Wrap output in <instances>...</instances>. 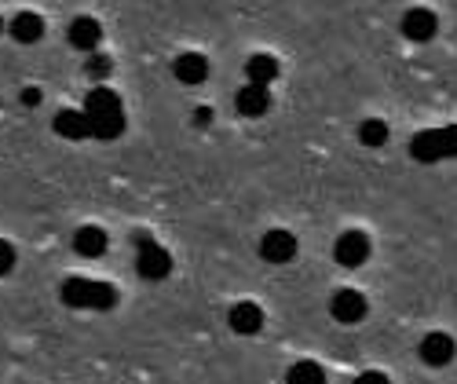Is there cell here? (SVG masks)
I'll return each instance as SVG.
<instances>
[{
    "mask_svg": "<svg viewBox=\"0 0 457 384\" xmlns=\"http://www.w3.org/2000/svg\"><path fill=\"white\" fill-rule=\"evenodd\" d=\"M85 118H88V129L96 139H118L125 132V106H121V96L110 92V88H92L85 96Z\"/></svg>",
    "mask_w": 457,
    "mask_h": 384,
    "instance_id": "1",
    "label": "cell"
},
{
    "mask_svg": "<svg viewBox=\"0 0 457 384\" xmlns=\"http://www.w3.org/2000/svg\"><path fill=\"white\" fill-rule=\"evenodd\" d=\"M66 307H78V312H110L118 307L121 293L113 289L110 282H96V279H81V275H70L59 289Z\"/></svg>",
    "mask_w": 457,
    "mask_h": 384,
    "instance_id": "2",
    "label": "cell"
},
{
    "mask_svg": "<svg viewBox=\"0 0 457 384\" xmlns=\"http://www.w3.org/2000/svg\"><path fill=\"white\" fill-rule=\"evenodd\" d=\"M410 158L421 162V165L453 162V158H457V125L413 132V139H410Z\"/></svg>",
    "mask_w": 457,
    "mask_h": 384,
    "instance_id": "3",
    "label": "cell"
},
{
    "mask_svg": "<svg viewBox=\"0 0 457 384\" xmlns=\"http://www.w3.org/2000/svg\"><path fill=\"white\" fill-rule=\"evenodd\" d=\"M136 271L146 279V282H165L172 275V256L165 246H158L154 238L139 235V246H136Z\"/></svg>",
    "mask_w": 457,
    "mask_h": 384,
    "instance_id": "4",
    "label": "cell"
},
{
    "mask_svg": "<svg viewBox=\"0 0 457 384\" xmlns=\"http://www.w3.org/2000/svg\"><path fill=\"white\" fill-rule=\"evenodd\" d=\"M417 355H421V363H425V366L443 370V366H450V363H453L457 344H453V337H450V333L432 330V333H425V337H421V344H417Z\"/></svg>",
    "mask_w": 457,
    "mask_h": 384,
    "instance_id": "5",
    "label": "cell"
},
{
    "mask_svg": "<svg viewBox=\"0 0 457 384\" xmlns=\"http://www.w3.org/2000/svg\"><path fill=\"white\" fill-rule=\"evenodd\" d=\"M370 238L362 235V230H340L337 242H333V260L340 267H362L370 260Z\"/></svg>",
    "mask_w": 457,
    "mask_h": 384,
    "instance_id": "6",
    "label": "cell"
},
{
    "mask_svg": "<svg viewBox=\"0 0 457 384\" xmlns=\"http://www.w3.org/2000/svg\"><path fill=\"white\" fill-rule=\"evenodd\" d=\"M366 312H370V304H366V296H362L359 289H337V293L329 296V315H333L340 326L362 322Z\"/></svg>",
    "mask_w": 457,
    "mask_h": 384,
    "instance_id": "7",
    "label": "cell"
},
{
    "mask_svg": "<svg viewBox=\"0 0 457 384\" xmlns=\"http://www.w3.org/2000/svg\"><path fill=\"white\" fill-rule=\"evenodd\" d=\"M296 235L293 230H282V227H275V230H268V235L260 238V256L268 260V263H275V267H282V263H289L293 256H296Z\"/></svg>",
    "mask_w": 457,
    "mask_h": 384,
    "instance_id": "8",
    "label": "cell"
},
{
    "mask_svg": "<svg viewBox=\"0 0 457 384\" xmlns=\"http://www.w3.org/2000/svg\"><path fill=\"white\" fill-rule=\"evenodd\" d=\"M403 37L406 41H413V45H428L432 37H436V29H439V19H436V12H428V8H410L406 15H403Z\"/></svg>",
    "mask_w": 457,
    "mask_h": 384,
    "instance_id": "9",
    "label": "cell"
},
{
    "mask_svg": "<svg viewBox=\"0 0 457 384\" xmlns=\"http://www.w3.org/2000/svg\"><path fill=\"white\" fill-rule=\"evenodd\" d=\"M227 322L238 337H256L263 330V307L256 300H238L231 312H227Z\"/></svg>",
    "mask_w": 457,
    "mask_h": 384,
    "instance_id": "10",
    "label": "cell"
},
{
    "mask_svg": "<svg viewBox=\"0 0 457 384\" xmlns=\"http://www.w3.org/2000/svg\"><path fill=\"white\" fill-rule=\"evenodd\" d=\"M282 77V66L275 55L268 52H256L245 59V85H256V88H271L275 81Z\"/></svg>",
    "mask_w": 457,
    "mask_h": 384,
    "instance_id": "11",
    "label": "cell"
},
{
    "mask_svg": "<svg viewBox=\"0 0 457 384\" xmlns=\"http://www.w3.org/2000/svg\"><path fill=\"white\" fill-rule=\"evenodd\" d=\"M106 249H110V235H106L103 227L88 223V227H78V230H73V253H78V256L96 260V256H103Z\"/></svg>",
    "mask_w": 457,
    "mask_h": 384,
    "instance_id": "12",
    "label": "cell"
},
{
    "mask_svg": "<svg viewBox=\"0 0 457 384\" xmlns=\"http://www.w3.org/2000/svg\"><path fill=\"white\" fill-rule=\"evenodd\" d=\"M99 41H103V26H99L96 19L81 15V19H73V22H70V45L78 48V52L96 55V52H99Z\"/></svg>",
    "mask_w": 457,
    "mask_h": 384,
    "instance_id": "13",
    "label": "cell"
},
{
    "mask_svg": "<svg viewBox=\"0 0 457 384\" xmlns=\"http://www.w3.org/2000/svg\"><path fill=\"white\" fill-rule=\"evenodd\" d=\"M172 73H176L179 85H202L209 77V59L202 52H183V55H176Z\"/></svg>",
    "mask_w": 457,
    "mask_h": 384,
    "instance_id": "14",
    "label": "cell"
},
{
    "mask_svg": "<svg viewBox=\"0 0 457 384\" xmlns=\"http://www.w3.org/2000/svg\"><path fill=\"white\" fill-rule=\"evenodd\" d=\"M235 106L242 118H263L271 110V88H256V85H242L235 96Z\"/></svg>",
    "mask_w": 457,
    "mask_h": 384,
    "instance_id": "15",
    "label": "cell"
},
{
    "mask_svg": "<svg viewBox=\"0 0 457 384\" xmlns=\"http://www.w3.org/2000/svg\"><path fill=\"white\" fill-rule=\"evenodd\" d=\"M52 129H55L62 139H88V136H92L85 110H59L55 121H52Z\"/></svg>",
    "mask_w": 457,
    "mask_h": 384,
    "instance_id": "16",
    "label": "cell"
},
{
    "mask_svg": "<svg viewBox=\"0 0 457 384\" xmlns=\"http://www.w3.org/2000/svg\"><path fill=\"white\" fill-rule=\"evenodd\" d=\"M8 29H12V37H15L19 45H37L45 37V19L37 15V12H19Z\"/></svg>",
    "mask_w": 457,
    "mask_h": 384,
    "instance_id": "17",
    "label": "cell"
},
{
    "mask_svg": "<svg viewBox=\"0 0 457 384\" xmlns=\"http://www.w3.org/2000/svg\"><path fill=\"white\" fill-rule=\"evenodd\" d=\"M286 384H326V370L312 359H300L286 370Z\"/></svg>",
    "mask_w": 457,
    "mask_h": 384,
    "instance_id": "18",
    "label": "cell"
},
{
    "mask_svg": "<svg viewBox=\"0 0 457 384\" xmlns=\"http://www.w3.org/2000/svg\"><path fill=\"white\" fill-rule=\"evenodd\" d=\"M359 143L362 146H385L388 143V125L380 121V118H366L359 125Z\"/></svg>",
    "mask_w": 457,
    "mask_h": 384,
    "instance_id": "19",
    "label": "cell"
},
{
    "mask_svg": "<svg viewBox=\"0 0 457 384\" xmlns=\"http://www.w3.org/2000/svg\"><path fill=\"white\" fill-rule=\"evenodd\" d=\"M85 73L92 77V81H106V77L113 73V59H110V55H103V52H96V55H88Z\"/></svg>",
    "mask_w": 457,
    "mask_h": 384,
    "instance_id": "20",
    "label": "cell"
},
{
    "mask_svg": "<svg viewBox=\"0 0 457 384\" xmlns=\"http://www.w3.org/2000/svg\"><path fill=\"white\" fill-rule=\"evenodd\" d=\"M12 267H15V246L0 238V279H4V275L12 271Z\"/></svg>",
    "mask_w": 457,
    "mask_h": 384,
    "instance_id": "21",
    "label": "cell"
},
{
    "mask_svg": "<svg viewBox=\"0 0 457 384\" xmlns=\"http://www.w3.org/2000/svg\"><path fill=\"white\" fill-rule=\"evenodd\" d=\"M355 384H392V377L380 373V370H366V373L355 377Z\"/></svg>",
    "mask_w": 457,
    "mask_h": 384,
    "instance_id": "22",
    "label": "cell"
},
{
    "mask_svg": "<svg viewBox=\"0 0 457 384\" xmlns=\"http://www.w3.org/2000/svg\"><path fill=\"white\" fill-rule=\"evenodd\" d=\"M22 106H41V88H22Z\"/></svg>",
    "mask_w": 457,
    "mask_h": 384,
    "instance_id": "23",
    "label": "cell"
},
{
    "mask_svg": "<svg viewBox=\"0 0 457 384\" xmlns=\"http://www.w3.org/2000/svg\"><path fill=\"white\" fill-rule=\"evenodd\" d=\"M195 125H202V129L212 125V110H209V106H198V110H195Z\"/></svg>",
    "mask_w": 457,
    "mask_h": 384,
    "instance_id": "24",
    "label": "cell"
},
{
    "mask_svg": "<svg viewBox=\"0 0 457 384\" xmlns=\"http://www.w3.org/2000/svg\"><path fill=\"white\" fill-rule=\"evenodd\" d=\"M0 29H4V19H0Z\"/></svg>",
    "mask_w": 457,
    "mask_h": 384,
    "instance_id": "25",
    "label": "cell"
}]
</instances>
